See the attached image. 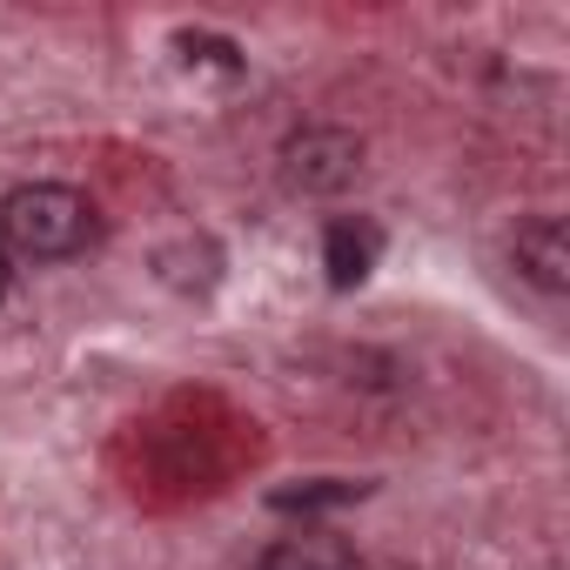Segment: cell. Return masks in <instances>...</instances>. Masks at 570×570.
<instances>
[{"label":"cell","instance_id":"cell-5","mask_svg":"<svg viewBox=\"0 0 570 570\" xmlns=\"http://www.w3.org/2000/svg\"><path fill=\"white\" fill-rule=\"evenodd\" d=\"M248 570H356V550L336 530H296V537H275Z\"/></svg>","mask_w":570,"mask_h":570},{"label":"cell","instance_id":"cell-4","mask_svg":"<svg viewBox=\"0 0 570 570\" xmlns=\"http://www.w3.org/2000/svg\"><path fill=\"white\" fill-rule=\"evenodd\" d=\"M383 255V228L370 215H336L323 228V268H330V289H356V282H370Z\"/></svg>","mask_w":570,"mask_h":570},{"label":"cell","instance_id":"cell-7","mask_svg":"<svg viewBox=\"0 0 570 570\" xmlns=\"http://www.w3.org/2000/svg\"><path fill=\"white\" fill-rule=\"evenodd\" d=\"M175 48H181L188 61H215L222 75H242V55H235L228 41H215V35H175Z\"/></svg>","mask_w":570,"mask_h":570},{"label":"cell","instance_id":"cell-3","mask_svg":"<svg viewBox=\"0 0 570 570\" xmlns=\"http://www.w3.org/2000/svg\"><path fill=\"white\" fill-rule=\"evenodd\" d=\"M510 255H517L523 282H537L543 296H563V289H570V235H563L557 215H530V222L517 228Z\"/></svg>","mask_w":570,"mask_h":570},{"label":"cell","instance_id":"cell-6","mask_svg":"<svg viewBox=\"0 0 570 570\" xmlns=\"http://www.w3.org/2000/svg\"><path fill=\"white\" fill-rule=\"evenodd\" d=\"M363 490H370V483H343V476H316V483H303V490H275L268 503H275V510H303V517H309V510H336V503H356Z\"/></svg>","mask_w":570,"mask_h":570},{"label":"cell","instance_id":"cell-2","mask_svg":"<svg viewBox=\"0 0 570 570\" xmlns=\"http://www.w3.org/2000/svg\"><path fill=\"white\" fill-rule=\"evenodd\" d=\"M363 175V141L350 128H303L282 141V181L296 195H343Z\"/></svg>","mask_w":570,"mask_h":570},{"label":"cell","instance_id":"cell-1","mask_svg":"<svg viewBox=\"0 0 570 570\" xmlns=\"http://www.w3.org/2000/svg\"><path fill=\"white\" fill-rule=\"evenodd\" d=\"M101 242V215L68 181H28L0 195V248L14 262H75Z\"/></svg>","mask_w":570,"mask_h":570},{"label":"cell","instance_id":"cell-8","mask_svg":"<svg viewBox=\"0 0 570 570\" xmlns=\"http://www.w3.org/2000/svg\"><path fill=\"white\" fill-rule=\"evenodd\" d=\"M8 289H14V255L0 248V296H8Z\"/></svg>","mask_w":570,"mask_h":570}]
</instances>
